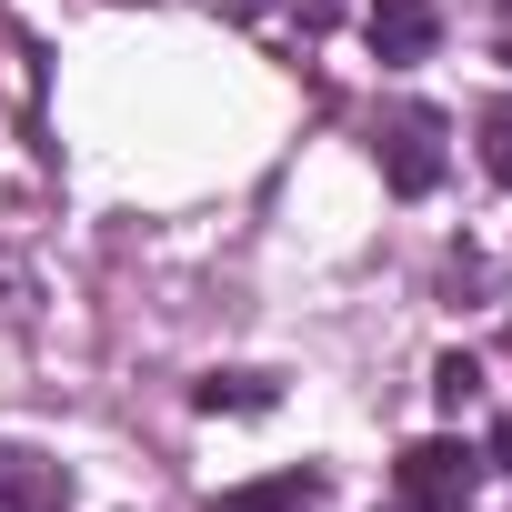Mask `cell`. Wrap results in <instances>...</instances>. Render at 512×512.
<instances>
[{
  "label": "cell",
  "instance_id": "10",
  "mask_svg": "<svg viewBox=\"0 0 512 512\" xmlns=\"http://www.w3.org/2000/svg\"><path fill=\"white\" fill-rule=\"evenodd\" d=\"M492 61H512V0H492Z\"/></svg>",
  "mask_w": 512,
  "mask_h": 512
},
{
  "label": "cell",
  "instance_id": "3",
  "mask_svg": "<svg viewBox=\"0 0 512 512\" xmlns=\"http://www.w3.org/2000/svg\"><path fill=\"white\" fill-rule=\"evenodd\" d=\"M0 512H71V472L31 442H0Z\"/></svg>",
  "mask_w": 512,
  "mask_h": 512
},
{
  "label": "cell",
  "instance_id": "2",
  "mask_svg": "<svg viewBox=\"0 0 512 512\" xmlns=\"http://www.w3.org/2000/svg\"><path fill=\"white\" fill-rule=\"evenodd\" d=\"M442 131H452V121H442L432 101H392V111H382V181H392L402 201H422V191L442 181V161H452Z\"/></svg>",
  "mask_w": 512,
  "mask_h": 512
},
{
  "label": "cell",
  "instance_id": "5",
  "mask_svg": "<svg viewBox=\"0 0 512 512\" xmlns=\"http://www.w3.org/2000/svg\"><path fill=\"white\" fill-rule=\"evenodd\" d=\"M241 21H251V41L302 51V41H322V31L342 21V0H241Z\"/></svg>",
  "mask_w": 512,
  "mask_h": 512
},
{
  "label": "cell",
  "instance_id": "8",
  "mask_svg": "<svg viewBox=\"0 0 512 512\" xmlns=\"http://www.w3.org/2000/svg\"><path fill=\"white\" fill-rule=\"evenodd\" d=\"M262 402H272V382H262V372H231V382L211 372V382H201V412H262Z\"/></svg>",
  "mask_w": 512,
  "mask_h": 512
},
{
  "label": "cell",
  "instance_id": "4",
  "mask_svg": "<svg viewBox=\"0 0 512 512\" xmlns=\"http://www.w3.org/2000/svg\"><path fill=\"white\" fill-rule=\"evenodd\" d=\"M432 41H442V11H432V0H372V61H382V71L432 61Z\"/></svg>",
  "mask_w": 512,
  "mask_h": 512
},
{
  "label": "cell",
  "instance_id": "6",
  "mask_svg": "<svg viewBox=\"0 0 512 512\" xmlns=\"http://www.w3.org/2000/svg\"><path fill=\"white\" fill-rule=\"evenodd\" d=\"M322 502V472H282V482H241V492H221V512H312Z\"/></svg>",
  "mask_w": 512,
  "mask_h": 512
},
{
  "label": "cell",
  "instance_id": "9",
  "mask_svg": "<svg viewBox=\"0 0 512 512\" xmlns=\"http://www.w3.org/2000/svg\"><path fill=\"white\" fill-rule=\"evenodd\" d=\"M432 392H442V412H462V402H472V392H482V372H472V362H462V352H452V362H442V372H432Z\"/></svg>",
  "mask_w": 512,
  "mask_h": 512
},
{
  "label": "cell",
  "instance_id": "1",
  "mask_svg": "<svg viewBox=\"0 0 512 512\" xmlns=\"http://www.w3.org/2000/svg\"><path fill=\"white\" fill-rule=\"evenodd\" d=\"M472 492H482V452L452 432H432L392 462V512H472Z\"/></svg>",
  "mask_w": 512,
  "mask_h": 512
},
{
  "label": "cell",
  "instance_id": "11",
  "mask_svg": "<svg viewBox=\"0 0 512 512\" xmlns=\"http://www.w3.org/2000/svg\"><path fill=\"white\" fill-rule=\"evenodd\" d=\"M492 462H502V472H512V412H502V432H492Z\"/></svg>",
  "mask_w": 512,
  "mask_h": 512
},
{
  "label": "cell",
  "instance_id": "7",
  "mask_svg": "<svg viewBox=\"0 0 512 512\" xmlns=\"http://www.w3.org/2000/svg\"><path fill=\"white\" fill-rule=\"evenodd\" d=\"M472 131H482V171L512 191V91H502V101H482V121H472Z\"/></svg>",
  "mask_w": 512,
  "mask_h": 512
}]
</instances>
